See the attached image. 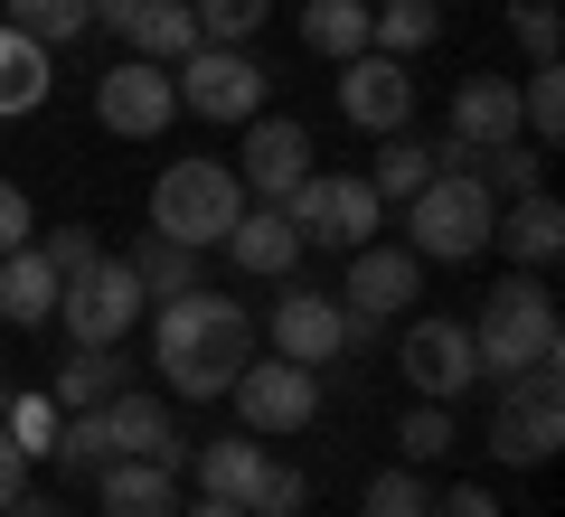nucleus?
I'll return each mask as SVG.
<instances>
[{
    "mask_svg": "<svg viewBox=\"0 0 565 517\" xmlns=\"http://www.w3.org/2000/svg\"><path fill=\"white\" fill-rule=\"evenodd\" d=\"M29 236H39V207H29L20 180H0V255H20Z\"/></svg>",
    "mask_w": 565,
    "mask_h": 517,
    "instance_id": "38",
    "label": "nucleus"
},
{
    "mask_svg": "<svg viewBox=\"0 0 565 517\" xmlns=\"http://www.w3.org/2000/svg\"><path fill=\"white\" fill-rule=\"evenodd\" d=\"M471 180H481L490 198H527V189H546V151L537 141H500V151L471 160Z\"/></svg>",
    "mask_w": 565,
    "mask_h": 517,
    "instance_id": "30",
    "label": "nucleus"
},
{
    "mask_svg": "<svg viewBox=\"0 0 565 517\" xmlns=\"http://www.w3.org/2000/svg\"><path fill=\"white\" fill-rule=\"evenodd\" d=\"M396 452H405V461H444V452H452V405H424V396H415V414L396 423Z\"/></svg>",
    "mask_w": 565,
    "mask_h": 517,
    "instance_id": "36",
    "label": "nucleus"
},
{
    "mask_svg": "<svg viewBox=\"0 0 565 517\" xmlns=\"http://www.w3.org/2000/svg\"><path fill=\"white\" fill-rule=\"evenodd\" d=\"M0 517H66V508H57V498H39V489H20V498H10Z\"/></svg>",
    "mask_w": 565,
    "mask_h": 517,
    "instance_id": "42",
    "label": "nucleus"
},
{
    "mask_svg": "<svg viewBox=\"0 0 565 517\" xmlns=\"http://www.w3.org/2000/svg\"><path fill=\"white\" fill-rule=\"evenodd\" d=\"M245 358H255V311L245 301L207 292V282L180 292V301H161V320H151V367L170 377V396H189V405L226 396Z\"/></svg>",
    "mask_w": 565,
    "mask_h": 517,
    "instance_id": "1",
    "label": "nucleus"
},
{
    "mask_svg": "<svg viewBox=\"0 0 565 517\" xmlns=\"http://www.w3.org/2000/svg\"><path fill=\"white\" fill-rule=\"evenodd\" d=\"M340 114L359 122V132H405V122H415V76H405V57L359 47V57L340 66Z\"/></svg>",
    "mask_w": 565,
    "mask_h": 517,
    "instance_id": "15",
    "label": "nucleus"
},
{
    "mask_svg": "<svg viewBox=\"0 0 565 517\" xmlns=\"http://www.w3.org/2000/svg\"><path fill=\"white\" fill-rule=\"evenodd\" d=\"M226 396H236L245 433H302V423L321 414V367H292V358H245Z\"/></svg>",
    "mask_w": 565,
    "mask_h": 517,
    "instance_id": "11",
    "label": "nucleus"
},
{
    "mask_svg": "<svg viewBox=\"0 0 565 517\" xmlns=\"http://www.w3.org/2000/svg\"><path fill=\"white\" fill-rule=\"evenodd\" d=\"M255 338H274V358H292V367H340L349 358V311H340V292L282 282V301L264 311Z\"/></svg>",
    "mask_w": 565,
    "mask_h": 517,
    "instance_id": "10",
    "label": "nucleus"
},
{
    "mask_svg": "<svg viewBox=\"0 0 565 517\" xmlns=\"http://www.w3.org/2000/svg\"><path fill=\"white\" fill-rule=\"evenodd\" d=\"M57 320H66V338H76V348H122V338H132V320H141L132 263H122V255H95L85 273H66V282H57Z\"/></svg>",
    "mask_w": 565,
    "mask_h": 517,
    "instance_id": "8",
    "label": "nucleus"
},
{
    "mask_svg": "<svg viewBox=\"0 0 565 517\" xmlns=\"http://www.w3.org/2000/svg\"><path fill=\"white\" fill-rule=\"evenodd\" d=\"M396 367L405 386H415L424 405H452L481 386V358H471V320H415V330L396 338Z\"/></svg>",
    "mask_w": 565,
    "mask_h": 517,
    "instance_id": "13",
    "label": "nucleus"
},
{
    "mask_svg": "<svg viewBox=\"0 0 565 517\" xmlns=\"http://www.w3.org/2000/svg\"><path fill=\"white\" fill-rule=\"evenodd\" d=\"M556 348H565V330H556V301H546L537 273H509L471 320V358H481L490 386L527 377V367H556Z\"/></svg>",
    "mask_w": 565,
    "mask_h": 517,
    "instance_id": "2",
    "label": "nucleus"
},
{
    "mask_svg": "<svg viewBox=\"0 0 565 517\" xmlns=\"http://www.w3.org/2000/svg\"><path fill=\"white\" fill-rule=\"evenodd\" d=\"M189 471H199V498H236L245 517H302L311 498V480L282 452H264V433H217L207 452L189 442Z\"/></svg>",
    "mask_w": 565,
    "mask_h": 517,
    "instance_id": "3",
    "label": "nucleus"
},
{
    "mask_svg": "<svg viewBox=\"0 0 565 517\" xmlns=\"http://www.w3.org/2000/svg\"><path fill=\"white\" fill-rule=\"evenodd\" d=\"M490 245H509L519 273H546V263L565 255V207L546 198V189H527V198H509V217H490Z\"/></svg>",
    "mask_w": 565,
    "mask_h": 517,
    "instance_id": "20",
    "label": "nucleus"
},
{
    "mask_svg": "<svg viewBox=\"0 0 565 517\" xmlns=\"http://www.w3.org/2000/svg\"><path fill=\"white\" fill-rule=\"evenodd\" d=\"M95 498H104V517H180V471L170 461H104Z\"/></svg>",
    "mask_w": 565,
    "mask_h": 517,
    "instance_id": "21",
    "label": "nucleus"
},
{
    "mask_svg": "<svg viewBox=\"0 0 565 517\" xmlns=\"http://www.w3.org/2000/svg\"><path fill=\"white\" fill-rule=\"evenodd\" d=\"M236 217H245V180L226 170V160H170L161 180H151V236L189 245V255L226 245Z\"/></svg>",
    "mask_w": 565,
    "mask_h": 517,
    "instance_id": "5",
    "label": "nucleus"
},
{
    "mask_svg": "<svg viewBox=\"0 0 565 517\" xmlns=\"http://www.w3.org/2000/svg\"><path fill=\"white\" fill-rule=\"evenodd\" d=\"M170 95H180V114H199V122H255L264 114V95H274V76H264L245 47H189L180 66H170Z\"/></svg>",
    "mask_w": 565,
    "mask_h": 517,
    "instance_id": "6",
    "label": "nucleus"
},
{
    "mask_svg": "<svg viewBox=\"0 0 565 517\" xmlns=\"http://www.w3.org/2000/svg\"><path fill=\"white\" fill-rule=\"evenodd\" d=\"M452 141H471V151L527 141L519 132V76H462L452 85Z\"/></svg>",
    "mask_w": 565,
    "mask_h": 517,
    "instance_id": "18",
    "label": "nucleus"
},
{
    "mask_svg": "<svg viewBox=\"0 0 565 517\" xmlns=\"http://www.w3.org/2000/svg\"><path fill=\"white\" fill-rule=\"evenodd\" d=\"M444 39V0H367V47L377 57H424Z\"/></svg>",
    "mask_w": 565,
    "mask_h": 517,
    "instance_id": "25",
    "label": "nucleus"
},
{
    "mask_svg": "<svg viewBox=\"0 0 565 517\" xmlns=\"http://www.w3.org/2000/svg\"><path fill=\"white\" fill-rule=\"evenodd\" d=\"M282 217H292V236L302 245H377V226H386V198L367 180H349V170H311L292 198H282Z\"/></svg>",
    "mask_w": 565,
    "mask_h": 517,
    "instance_id": "7",
    "label": "nucleus"
},
{
    "mask_svg": "<svg viewBox=\"0 0 565 517\" xmlns=\"http://www.w3.org/2000/svg\"><path fill=\"white\" fill-rule=\"evenodd\" d=\"M39 255H47V263H57V282H66V273H85V263H95V255H104V245H95V236H85V226H57V236H39Z\"/></svg>",
    "mask_w": 565,
    "mask_h": 517,
    "instance_id": "39",
    "label": "nucleus"
},
{
    "mask_svg": "<svg viewBox=\"0 0 565 517\" xmlns=\"http://www.w3.org/2000/svg\"><path fill=\"white\" fill-rule=\"evenodd\" d=\"M424 180H434V141H415V132H386V151H377V170H367V189H377L386 207H405Z\"/></svg>",
    "mask_w": 565,
    "mask_h": 517,
    "instance_id": "28",
    "label": "nucleus"
},
{
    "mask_svg": "<svg viewBox=\"0 0 565 517\" xmlns=\"http://www.w3.org/2000/svg\"><path fill=\"white\" fill-rule=\"evenodd\" d=\"M302 47L330 66H349L367 47V0H302Z\"/></svg>",
    "mask_w": 565,
    "mask_h": 517,
    "instance_id": "27",
    "label": "nucleus"
},
{
    "mask_svg": "<svg viewBox=\"0 0 565 517\" xmlns=\"http://www.w3.org/2000/svg\"><path fill=\"white\" fill-rule=\"evenodd\" d=\"M0 10H10V29L39 39V47H66V39L95 29V0H0Z\"/></svg>",
    "mask_w": 565,
    "mask_h": 517,
    "instance_id": "29",
    "label": "nucleus"
},
{
    "mask_svg": "<svg viewBox=\"0 0 565 517\" xmlns=\"http://www.w3.org/2000/svg\"><path fill=\"white\" fill-rule=\"evenodd\" d=\"M519 132L537 141V151L565 132V66H537V76L519 85Z\"/></svg>",
    "mask_w": 565,
    "mask_h": 517,
    "instance_id": "32",
    "label": "nucleus"
},
{
    "mask_svg": "<svg viewBox=\"0 0 565 517\" xmlns=\"http://www.w3.org/2000/svg\"><path fill=\"white\" fill-rule=\"evenodd\" d=\"M180 517H245L236 498H180Z\"/></svg>",
    "mask_w": 565,
    "mask_h": 517,
    "instance_id": "43",
    "label": "nucleus"
},
{
    "mask_svg": "<svg viewBox=\"0 0 565 517\" xmlns=\"http://www.w3.org/2000/svg\"><path fill=\"white\" fill-rule=\"evenodd\" d=\"M0 414H10V377H0Z\"/></svg>",
    "mask_w": 565,
    "mask_h": 517,
    "instance_id": "44",
    "label": "nucleus"
},
{
    "mask_svg": "<svg viewBox=\"0 0 565 517\" xmlns=\"http://www.w3.org/2000/svg\"><path fill=\"white\" fill-rule=\"evenodd\" d=\"M359 517H434V489H424V471H415V461H396V471H377V480H367Z\"/></svg>",
    "mask_w": 565,
    "mask_h": 517,
    "instance_id": "31",
    "label": "nucleus"
},
{
    "mask_svg": "<svg viewBox=\"0 0 565 517\" xmlns=\"http://www.w3.org/2000/svg\"><path fill=\"white\" fill-rule=\"evenodd\" d=\"M236 180L255 189L264 207H282L292 189L311 180V132H302L292 114H255V122H245V160H236Z\"/></svg>",
    "mask_w": 565,
    "mask_h": 517,
    "instance_id": "14",
    "label": "nucleus"
},
{
    "mask_svg": "<svg viewBox=\"0 0 565 517\" xmlns=\"http://www.w3.org/2000/svg\"><path fill=\"white\" fill-rule=\"evenodd\" d=\"M29 471H39V461H29V452H20V442L0 433V508H10V498H20V489H29Z\"/></svg>",
    "mask_w": 565,
    "mask_h": 517,
    "instance_id": "41",
    "label": "nucleus"
},
{
    "mask_svg": "<svg viewBox=\"0 0 565 517\" xmlns=\"http://www.w3.org/2000/svg\"><path fill=\"white\" fill-rule=\"evenodd\" d=\"M264 10H274V0H189V20H199L207 47H245L264 29Z\"/></svg>",
    "mask_w": 565,
    "mask_h": 517,
    "instance_id": "34",
    "label": "nucleus"
},
{
    "mask_svg": "<svg viewBox=\"0 0 565 517\" xmlns=\"http://www.w3.org/2000/svg\"><path fill=\"white\" fill-rule=\"evenodd\" d=\"M57 396H20V386H10V414H0V433H10V442H20V452L29 461H47V452H57Z\"/></svg>",
    "mask_w": 565,
    "mask_h": 517,
    "instance_id": "33",
    "label": "nucleus"
},
{
    "mask_svg": "<svg viewBox=\"0 0 565 517\" xmlns=\"http://www.w3.org/2000/svg\"><path fill=\"white\" fill-rule=\"evenodd\" d=\"M57 471H104V461H114V433H104V414H66L57 423Z\"/></svg>",
    "mask_w": 565,
    "mask_h": 517,
    "instance_id": "35",
    "label": "nucleus"
},
{
    "mask_svg": "<svg viewBox=\"0 0 565 517\" xmlns=\"http://www.w3.org/2000/svg\"><path fill=\"white\" fill-rule=\"evenodd\" d=\"M0 320H10V330L57 320V263L39 255V236H29L20 255H0Z\"/></svg>",
    "mask_w": 565,
    "mask_h": 517,
    "instance_id": "24",
    "label": "nucleus"
},
{
    "mask_svg": "<svg viewBox=\"0 0 565 517\" xmlns=\"http://www.w3.org/2000/svg\"><path fill=\"white\" fill-rule=\"evenodd\" d=\"M47 85H57V47L20 39V29L0 20V122L39 114V104H47Z\"/></svg>",
    "mask_w": 565,
    "mask_h": 517,
    "instance_id": "23",
    "label": "nucleus"
},
{
    "mask_svg": "<svg viewBox=\"0 0 565 517\" xmlns=\"http://www.w3.org/2000/svg\"><path fill=\"white\" fill-rule=\"evenodd\" d=\"M490 217H500V198L471 170H434L405 198V255L415 263H471V255H490Z\"/></svg>",
    "mask_w": 565,
    "mask_h": 517,
    "instance_id": "4",
    "label": "nucleus"
},
{
    "mask_svg": "<svg viewBox=\"0 0 565 517\" xmlns=\"http://www.w3.org/2000/svg\"><path fill=\"white\" fill-rule=\"evenodd\" d=\"M122 386H132L122 348H66V367L47 377V396H57V414H104Z\"/></svg>",
    "mask_w": 565,
    "mask_h": 517,
    "instance_id": "22",
    "label": "nucleus"
},
{
    "mask_svg": "<svg viewBox=\"0 0 565 517\" xmlns=\"http://www.w3.org/2000/svg\"><path fill=\"white\" fill-rule=\"evenodd\" d=\"M405 301H424V263L405 245H349V292L340 311L349 320H396Z\"/></svg>",
    "mask_w": 565,
    "mask_h": 517,
    "instance_id": "16",
    "label": "nucleus"
},
{
    "mask_svg": "<svg viewBox=\"0 0 565 517\" xmlns=\"http://www.w3.org/2000/svg\"><path fill=\"white\" fill-rule=\"evenodd\" d=\"M95 122H104L114 141H151V132H170V122H180L170 66H151V57H132V47H122V57L95 76Z\"/></svg>",
    "mask_w": 565,
    "mask_h": 517,
    "instance_id": "9",
    "label": "nucleus"
},
{
    "mask_svg": "<svg viewBox=\"0 0 565 517\" xmlns=\"http://www.w3.org/2000/svg\"><path fill=\"white\" fill-rule=\"evenodd\" d=\"M556 367H527V377L500 386V414H490V452L509 461V471H537V461H556Z\"/></svg>",
    "mask_w": 565,
    "mask_h": 517,
    "instance_id": "12",
    "label": "nucleus"
},
{
    "mask_svg": "<svg viewBox=\"0 0 565 517\" xmlns=\"http://www.w3.org/2000/svg\"><path fill=\"white\" fill-rule=\"evenodd\" d=\"M509 29H519V47H527L537 66H556V39H565L556 0H509Z\"/></svg>",
    "mask_w": 565,
    "mask_h": 517,
    "instance_id": "37",
    "label": "nucleus"
},
{
    "mask_svg": "<svg viewBox=\"0 0 565 517\" xmlns=\"http://www.w3.org/2000/svg\"><path fill=\"white\" fill-rule=\"evenodd\" d=\"M434 517H500V498L462 480V489H444V498H434Z\"/></svg>",
    "mask_w": 565,
    "mask_h": 517,
    "instance_id": "40",
    "label": "nucleus"
},
{
    "mask_svg": "<svg viewBox=\"0 0 565 517\" xmlns=\"http://www.w3.org/2000/svg\"><path fill=\"white\" fill-rule=\"evenodd\" d=\"M104 433H114V461H170V471L189 461V442H180V423H170V405L141 396V386H122V396L104 405Z\"/></svg>",
    "mask_w": 565,
    "mask_h": 517,
    "instance_id": "17",
    "label": "nucleus"
},
{
    "mask_svg": "<svg viewBox=\"0 0 565 517\" xmlns=\"http://www.w3.org/2000/svg\"><path fill=\"white\" fill-rule=\"evenodd\" d=\"M122 263H132V282H141V301H180V292H199V255H189V245H170V236H151V226H141V236H132V255H122Z\"/></svg>",
    "mask_w": 565,
    "mask_h": 517,
    "instance_id": "26",
    "label": "nucleus"
},
{
    "mask_svg": "<svg viewBox=\"0 0 565 517\" xmlns=\"http://www.w3.org/2000/svg\"><path fill=\"white\" fill-rule=\"evenodd\" d=\"M226 263L255 282H292V263H302V236H292V217L282 207H245L236 226H226Z\"/></svg>",
    "mask_w": 565,
    "mask_h": 517,
    "instance_id": "19",
    "label": "nucleus"
}]
</instances>
